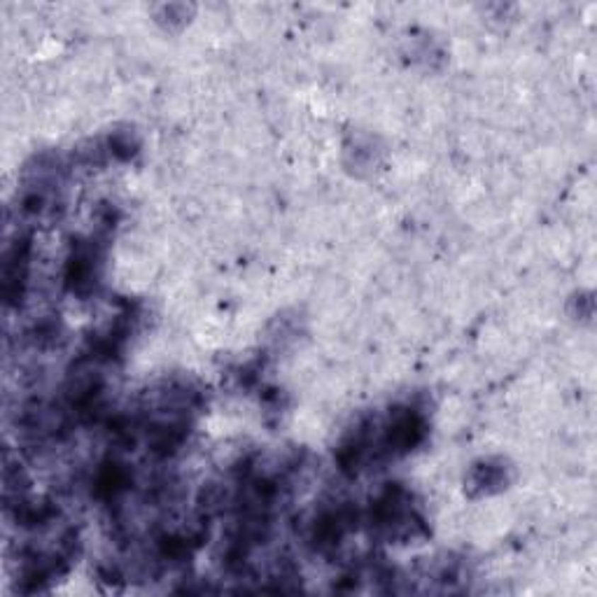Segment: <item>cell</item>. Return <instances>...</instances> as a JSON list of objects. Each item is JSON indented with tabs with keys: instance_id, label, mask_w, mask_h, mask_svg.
Segmentation results:
<instances>
[{
	"instance_id": "6da1fadb",
	"label": "cell",
	"mask_w": 597,
	"mask_h": 597,
	"mask_svg": "<svg viewBox=\"0 0 597 597\" xmlns=\"http://www.w3.org/2000/svg\"><path fill=\"white\" fill-rule=\"evenodd\" d=\"M108 149L119 159H131L135 154V149H138V140L133 138L131 131H119L110 138Z\"/></svg>"
}]
</instances>
